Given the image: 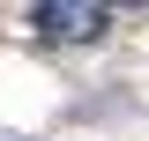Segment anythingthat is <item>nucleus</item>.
<instances>
[{
  "mask_svg": "<svg viewBox=\"0 0 149 141\" xmlns=\"http://www.w3.org/2000/svg\"><path fill=\"white\" fill-rule=\"evenodd\" d=\"M112 8H97V0H45V8H30V30L37 37H60V45H90V37H104Z\"/></svg>",
  "mask_w": 149,
  "mask_h": 141,
  "instance_id": "f257e3e1",
  "label": "nucleus"
}]
</instances>
